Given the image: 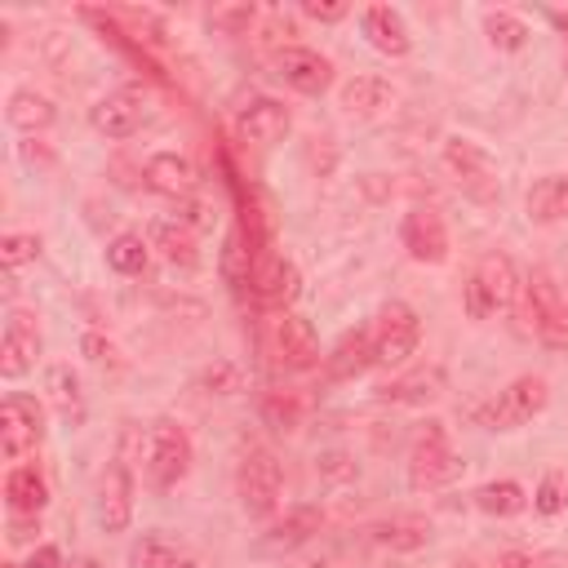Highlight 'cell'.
<instances>
[{"mask_svg":"<svg viewBox=\"0 0 568 568\" xmlns=\"http://www.w3.org/2000/svg\"><path fill=\"white\" fill-rule=\"evenodd\" d=\"M235 377H240V373H235L231 364H217V368L204 373V386H213L217 395H226V390H235Z\"/></svg>","mask_w":568,"mask_h":568,"instance_id":"ab89813d","label":"cell"},{"mask_svg":"<svg viewBox=\"0 0 568 568\" xmlns=\"http://www.w3.org/2000/svg\"><path fill=\"white\" fill-rule=\"evenodd\" d=\"M368 328H373L377 364H404L422 342V320H417V311L408 302H386Z\"/></svg>","mask_w":568,"mask_h":568,"instance_id":"277c9868","label":"cell"},{"mask_svg":"<svg viewBox=\"0 0 568 568\" xmlns=\"http://www.w3.org/2000/svg\"><path fill=\"white\" fill-rule=\"evenodd\" d=\"M4 568H22V564H4Z\"/></svg>","mask_w":568,"mask_h":568,"instance_id":"c3c4849f","label":"cell"},{"mask_svg":"<svg viewBox=\"0 0 568 568\" xmlns=\"http://www.w3.org/2000/svg\"><path fill=\"white\" fill-rule=\"evenodd\" d=\"M475 506H479L484 515L510 519V515H519V510L528 506V493H524V484H515V479H488V484L475 488Z\"/></svg>","mask_w":568,"mask_h":568,"instance_id":"83f0119b","label":"cell"},{"mask_svg":"<svg viewBox=\"0 0 568 568\" xmlns=\"http://www.w3.org/2000/svg\"><path fill=\"white\" fill-rule=\"evenodd\" d=\"M546 399H550L546 377L524 373V377H515L506 390H497V399H493V408H488V426H493V430H515V426L532 422V417L546 408Z\"/></svg>","mask_w":568,"mask_h":568,"instance_id":"9c48e42d","label":"cell"},{"mask_svg":"<svg viewBox=\"0 0 568 568\" xmlns=\"http://www.w3.org/2000/svg\"><path fill=\"white\" fill-rule=\"evenodd\" d=\"M444 164L453 169L457 186H462L470 200H479V204H493V200H497V164L488 160V151H479V146L466 142V138H448V142H444Z\"/></svg>","mask_w":568,"mask_h":568,"instance_id":"52a82bcc","label":"cell"},{"mask_svg":"<svg viewBox=\"0 0 568 568\" xmlns=\"http://www.w3.org/2000/svg\"><path fill=\"white\" fill-rule=\"evenodd\" d=\"M178 209H182V213H178V222H182V226H209V222H213V217H209V209H204L195 195H191V200H182Z\"/></svg>","mask_w":568,"mask_h":568,"instance_id":"f35d334b","label":"cell"},{"mask_svg":"<svg viewBox=\"0 0 568 568\" xmlns=\"http://www.w3.org/2000/svg\"><path fill=\"white\" fill-rule=\"evenodd\" d=\"M497 568H537V564H532L528 550H506V555L497 559Z\"/></svg>","mask_w":568,"mask_h":568,"instance_id":"7bdbcfd3","label":"cell"},{"mask_svg":"<svg viewBox=\"0 0 568 568\" xmlns=\"http://www.w3.org/2000/svg\"><path fill=\"white\" fill-rule=\"evenodd\" d=\"M524 293H528L532 315H537V342L546 351H568V297L559 293L550 271H532L524 280Z\"/></svg>","mask_w":568,"mask_h":568,"instance_id":"8992f818","label":"cell"},{"mask_svg":"<svg viewBox=\"0 0 568 568\" xmlns=\"http://www.w3.org/2000/svg\"><path fill=\"white\" fill-rule=\"evenodd\" d=\"M390 84L382 80V75H355V80H346L342 84V106L351 111V115H377L382 106H390Z\"/></svg>","mask_w":568,"mask_h":568,"instance_id":"484cf974","label":"cell"},{"mask_svg":"<svg viewBox=\"0 0 568 568\" xmlns=\"http://www.w3.org/2000/svg\"><path fill=\"white\" fill-rule=\"evenodd\" d=\"M44 386H49L53 408H58L67 422H80V413H84V399H80V377H75L67 364H53V368H49V377H44Z\"/></svg>","mask_w":568,"mask_h":568,"instance_id":"4dcf8cb0","label":"cell"},{"mask_svg":"<svg viewBox=\"0 0 568 568\" xmlns=\"http://www.w3.org/2000/svg\"><path fill=\"white\" fill-rule=\"evenodd\" d=\"M373 537L390 550H422L430 541V524L422 515H395V519H382L373 528Z\"/></svg>","mask_w":568,"mask_h":568,"instance_id":"f1b7e54d","label":"cell"},{"mask_svg":"<svg viewBox=\"0 0 568 568\" xmlns=\"http://www.w3.org/2000/svg\"><path fill=\"white\" fill-rule=\"evenodd\" d=\"M146 244H151L169 266H182V271H195V266H200L195 235H191V226H182V222H151Z\"/></svg>","mask_w":568,"mask_h":568,"instance_id":"7402d4cb","label":"cell"},{"mask_svg":"<svg viewBox=\"0 0 568 568\" xmlns=\"http://www.w3.org/2000/svg\"><path fill=\"white\" fill-rule=\"evenodd\" d=\"M44 435V408L31 395H4L0 404V453L9 462H22Z\"/></svg>","mask_w":568,"mask_h":568,"instance_id":"ba28073f","label":"cell"},{"mask_svg":"<svg viewBox=\"0 0 568 568\" xmlns=\"http://www.w3.org/2000/svg\"><path fill=\"white\" fill-rule=\"evenodd\" d=\"M555 22H559V27H568V13H555Z\"/></svg>","mask_w":568,"mask_h":568,"instance_id":"7dc6e473","label":"cell"},{"mask_svg":"<svg viewBox=\"0 0 568 568\" xmlns=\"http://www.w3.org/2000/svg\"><path fill=\"white\" fill-rule=\"evenodd\" d=\"M275 75H280L288 89H297V93H306V98H320V93L333 84V62H328L324 53L306 49V44H284V49L275 53Z\"/></svg>","mask_w":568,"mask_h":568,"instance_id":"8fae6325","label":"cell"},{"mask_svg":"<svg viewBox=\"0 0 568 568\" xmlns=\"http://www.w3.org/2000/svg\"><path fill=\"white\" fill-rule=\"evenodd\" d=\"M519 271H515V262L506 257V253H484L479 262H475V271H470V280H466V315L470 320H488V315H497V311H510L515 306V297H519Z\"/></svg>","mask_w":568,"mask_h":568,"instance_id":"6da1fadb","label":"cell"},{"mask_svg":"<svg viewBox=\"0 0 568 568\" xmlns=\"http://www.w3.org/2000/svg\"><path fill=\"white\" fill-rule=\"evenodd\" d=\"M564 71H568V62H564Z\"/></svg>","mask_w":568,"mask_h":568,"instance_id":"681fc988","label":"cell"},{"mask_svg":"<svg viewBox=\"0 0 568 568\" xmlns=\"http://www.w3.org/2000/svg\"><path fill=\"white\" fill-rule=\"evenodd\" d=\"M89 124L102 138H133L142 129V98L133 89H115L89 106Z\"/></svg>","mask_w":568,"mask_h":568,"instance_id":"9a60e30c","label":"cell"},{"mask_svg":"<svg viewBox=\"0 0 568 568\" xmlns=\"http://www.w3.org/2000/svg\"><path fill=\"white\" fill-rule=\"evenodd\" d=\"M191 470V435L178 422H155L146 435V475L155 488L182 484Z\"/></svg>","mask_w":568,"mask_h":568,"instance_id":"5b68a950","label":"cell"},{"mask_svg":"<svg viewBox=\"0 0 568 568\" xmlns=\"http://www.w3.org/2000/svg\"><path fill=\"white\" fill-rule=\"evenodd\" d=\"M288 124H293V120H288V106L275 102V98H253V102L240 111V138L253 142V146H275V142H284Z\"/></svg>","mask_w":568,"mask_h":568,"instance_id":"d6986e66","label":"cell"},{"mask_svg":"<svg viewBox=\"0 0 568 568\" xmlns=\"http://www.w3.org/2000/svg\"><path fill=\"white\" fill-rule=\"evenodd\" d=\"M235 484H240V506L253 515V519H266V515H275V506H280V488H284V470H280V462H275V453L271 448H248L244 457H240V475H235Z\"/></svg>","mask_w":568,"mask_h":568,"instance_id":"3957f363","label":"cell"},{"mask_svg":"<svg viewBox=\"0 0 568 568\" xmlns=\"http://www.w3.org/2000/svg\"><path fill=\"white\" fill-rule=\"evenodd\" d=\"M67 568H102V564H98V559H93V555H75V559H71V564H67Z\"/></svg>","mask_w":568,"mask_h":568,"instance_id":"ee69618b","label":"cell"},{"mask_svg":"<svg viewBox=\"0 0 568 568\" xmlns=\"http://www.w3.org/2000/svg\"><path fill=\"white\" fill-rule=\"evenodd\" d=\"M146 257H151V244L133 231H120L111 244H106V266L120 271V275H142L146 271Z\"/></svg>","mask_w":568,"mask_h":568,"instance_id":"f546056e","label":"cell"},{"mask_svg":"<svg viewBox=\"0 0 568 568\" xmlns=\"http://www.w3.org/2000/svg\"><path fill=\"white\" fill-rule=\"evenodd\" d=\"M178 555H182V550H178L173 541H164V537H142V541H133V550H129V568H173Z\"/></svg>","mask_w":568,"mask_h":568,"instance_id":"836d02e7","label":"cell"},{"mask_svg":"<svg viewBox=\"0 0 568 568\" xmlns=\"http://www.w3.org/2000/svg\"><path fill=\"white\" fill-rule=\"evenodd\" d=\"M297 266L280 253H257L253 257V275H248V288L262 306H288L297 297Z\"/></svg>","mask_w":568,"mask_h":568,"instance_id":"4fadbf2b","label":"cell"},{"mask_svg":"<svg viewBox=\"0 0 568 568\" xmlns=\"http://www.w3.org/2000/svg\"><path fill=\"white\" fill-rule=\"evenodd\" d=\"M275 351H280L284 368H297V373L315 368L320 364V337H315L311 320L297 315V311L280 315V324H275Z\"/></svg>","mask_w":568,"mask_h":568,"instance_id":"e0dca14e","label":"cell"},{"mask_svg":"<svg viewBox=\"0 0 568 568\" xmlns=\"http://www.w3.org/2000/svg\"><path fill=\"white\" fill-rule=\"evenodd\" d=\"M359 27H364L368 44H373L377 53H386V58H404V53L413 49L408 22H404L399 9H390V4H368V9L359 13Z\"/></svg>","mask_w":568,"mask_h":568,"instance_id":"ac0fdd59","label":"cell"},{"mask_svg":"<svg viewBox=\"0 0 568 568\" xmlns=\"http://www.w3.org/2000/svg\"><path fill=\"white\" fill-rule=\"evenodd\" d=\"M528 217L550 226L568 217V173H546L541 182H532L528 191Z\"/></svg>","mask_w":568,"mask_h":568,"instance_id":"cb8c5ba5","label":"cell"},{"mask_svg":"<svg viewBox=\"0 0 568 568\" xmlns=\"http://www.w3.org/2000/svg\"><path fill=\"white\" fill-rule=\"evenodd\" d=\"M36 355H40V328H36V315L27 311H13L4 320V337H0V377H22L36 368Z\"/></svg>","mask_w":568,"mask_h":568,"instance_id":"7c38bea8","label":"cell"},{"mask_svg":"<svg viewBox=\"0 0 568 568\" xmlns=\"http://www.w3.org/2000/svg\"><path fill=\"white\" fill-rule=\"evenodd\" d=\"M40 257V235H31V231H9L4 240H0V262H4V271H18V266H27V262H36Z\"/></svg>","mask_w":568,"mask_h":568,"instance_id":"d590c367","label":"cell"},{"mask_svg":"<svg viewBox=\"0 0 568 568\" xmlns=\"http://www.w3.org/2000/svg\"><path fill=\"white\" fill-rule=\"evenodd\" d=\"M22 568H67V559H62V550H58V546H36V550H31V559H27Z\"/></svg>","mask_w":568,"mask_h":568,"instance_id":"60d3db41","label":"cell"},{"mask_svg":"<svg viewBox=\"0 0 568 568\" xmlns=\"http://www.w3.org/2000/svg\"><path fill=\"white\" fill-rule=\"evenodd\" d=\"M457 475H462V457L453 453L444 422H426V430L413 439V453H408V488L430 493V488L453 484Z\"/></svg>","mask_w":568,"mask_h":568,"instance_id":"7a4b0ae2","label":"cell"},{"mask_svg":"<svg viewBox=\"0 0 568 568\" xmlns=\"http://www.w3.org/2000/svg\"><path fill=\"white\" fill-rule=\"evenodd\" d=\"M133 519V475L124 462H111L98 484V524L106 532H124Z\"/></svg>","mask_w":568,"mask_h":568,"instance_id":"5bb4252c","label":"cell"},{"mask_svg":"<svg viewBox=\"0 0 568 568\" xmlns=\"http://www.w3.org/2000/svg\"><path fill=\"white\" fill-rule=\"evenodd\" d=\"M84 355L93 359V364H115V346L106 342V337H98V333H84Z\"/></svg>","mask_w":568,"mask_h":568,"instance_id":"74e56055","label":"cell"},{"mask_svg":"<svg viewBox=\"0 0 568 568\" xmlns=\"http://www.w3.org/2000/svg\"><path fill=\"white\" fill-rule=\"evenodd\" d=\"M346 457L342 453H328V457H320V470L324 475H355V466H342Z\"/></svg>","mask_w":568,"mask_h":568,"instance_id":"b9f144b4","label":"cell"},{"mask_svg":"<svg viewBox=\"0 0 568 568\" xmlns=\"http://www.w3.org/2000/svg\"><path fill=\"white\" fill-rule=\"evenodd\" d=\"M262 422L275 430H297L302 426V395L297 390H266L262 395Z\"/></svg>","mask_w":568,"mask_h":568,"instance_id":"1f68e13d","label":"cell"},{"mask_svg":"<svg viewBox=\"0 0 568 568\" xmlns=\"http://www.w3.org/2000/svg\"><path fill=\"white\" fill-rule=\"evenodd\" d=\"M453 568H479V564H475V559H457Z\"/></svg>","mask_w":568,"mask_h":568,"instance_id":"bcb514c9","label":"cell"},{"mask_svg":"<svg viewBox=\"0 0 568 568\" xmlns=\"http://www.w3.org/2000/svg\"><path fill=\"white\" fill-rule=\"evenodd\" d=\"M302 13L315 18V22H342L351 9L342 0H302Z\"/></svg>","mask_w":568,"mask_h":568,"instance_id":"8d00e7d4","label":"cell"},{"mask_svg":"<svg viewBox=\"0 0 568 568\" xmlns=\"http://www.w3.org/2000/svg\"><path fill=\"white\" fill-rule=\"evenodd\" d=\"M320 524H324V510L320 506H293L275 528H271V537H266V546L271 550H293V546H306L315 532H320Z\"/></svg>","mask_w":568,"mask_h":568,"instance_id":"d4e9b609","label":"cell"},{"mask_svg":"<svg viewBox=\"0 0 568 568\" xmlns=\"http://www.w3.org/2000/svg\"><path fill=\"white\" fill-rule=\"evenodd\" d=\"M568 506V475L564 470H546L537 493H532V510L537 515H559Z\"/></svg>","mask_w":568,"mask_h":568,"instance_id":"e575fe53","label":"cell"},{"mask_svg":"<svg viewBox=\"0 0 568 568\" xmlns=\"http://www.w3.org/2000/svg\"><path fill=\"white\" fill-rule=\"evenodd\" d=\"M377 395H382V399H390V404H426V399L444 395V368H439V364L408 368V373H399L395 382L377 386Z\"/></svg>","mask_w":568,"mask_h":568,"instance_id":"44dd1931","label":"cell"},{"mask_svg":"<svg viewBox=\"0 0 568 568\" xmlns=\"http://www.w3.org/2000/svg\"><path fill=\"white\" fill-rule=\"evenodd\" d=\"M146 186L155 191V195H164V200H191L195 195V186H200V173H195V164L186 160V155H178V151H160V155H151L146 160Z\"/></svg>","mask_w":568,"mask_h":568,"instance_id":"2e32d148","label":"cell"},{"mask_svg":"<svg viewBox=\"0 0 568 568\" xmlns=\"http://www.w3.org/2000/svg\"><path fill=\"white\" fill-rule=\"evenodd\" d=\"M9 124L13 129H22V133H40V129H49L53 124V102L44 98V93H36V89H18L13 98H9Z\"/></svg>","mask_w":568,"mask_h":568,"instance_id":"4316f807","label":"cell"},{"mask_svg":"<svg viewBox=\"0 0 568 568\" xmlns=\"http://www.w3.org/2000/svg\"><path fill=\"white\" fill-rule=\"evenodd\" d=\"M368 364H377V355H373V328H351V333H342V342L324 355V368H328L333 382H346V377L364 373Z\"/></svg>","mask_w":568,"mask_h":568,"instance_id":"ffe728a7","label":"cell"},{"mask_svg":"<svg viewBox=\"0 0 568 568\" xmlns=\"http://www.w3.org/2000/svg\"><path fill=\"white\" fill-rule=\"evenodd\" d=\"M173 568H200V564H195L191 555H178V559H173Z\"/></svg>","mask_w":568,"mask_h":568,"instance_id":"f6af8a7d","label":"cell"},{"mask_svg":"<svg viewBox=\"0 0 568 568\" xmlns=\"http://www.w3.org/2000/svg\"><path fill=\"white\" fill-rule=\"evenodd\" d=\"M399 244L408 248L413 262L439 266V262L448 257V226H444V217H439L435 209L417 204V209H408L404 222H399Z\"/></svg>","mask_w":568,"mask_h":568,"instance_id":"30bf717a","label":"cell"},{"mask_svg":"<svg viewBox=\"0 0 568 568\" xmlns=\"http://www.w3.org/2000/svg\"><path fill=\"white\" fill-rule=\"evenodd\" d=\"M4 497H9L13 515H40L44 501H49V484L36 466H13L9 479H4Z\"/></svg>","mask_w":568,"mask_h":568,"instance_id":"603a6c76","label":"cell"},{"mask_svg":"<svg viewBox=\"0 0 568 568\" xmlns=\"http://www.w3.org/2000/svg\"><path fill=\"white\" fill-rule=\"evenodd\" d=\"M484 31H488V40H493L497 49H506V53H515V49L528 44V22L515 18V13H506V9H493V13L484 18Z\"/></svg>","mask_w":568,"mask_h":568,"instance_id":"d6a6232c","label":"cell"}]
</instances>
